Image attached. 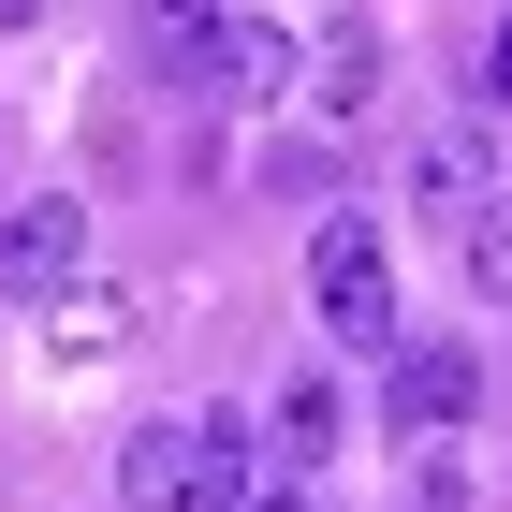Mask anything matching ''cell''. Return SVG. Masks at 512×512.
<instances>
[{
  "mask_svg": "<svg viewBox=\"0 0 512 512\" xmlns=\"http://www.w3.org/2000/svg\"><path fill=\"white\" fill-rule=\"evenodd\" d=\"M308 308H322L337 352H381V366H395V249H381V220L337 205V220L308 235Z\"/></svg>",
  "mask_w": 512,
  "mask_h": 512,
  "instance_id": "6da1fadb",
  "label": "cell"
},
{
  "mask_svg": "<svg viewBox=\"0 0 512 512\" xmlns=\"http://www.w3.org/2000/svg\"><path fill=\"white\" fill-rule=\"evenodd\" d=\"M381 410H395V425H410V439L439 454V439H454V425L483 410V352H469V337H395V366H381Z\"/></svg>",
  "mask_w": 512,
  "mask_h": 512,
  "instance_id": "7a4b0ae2",
  "label": "cell"
},
{
  "mask_svg": "<svg viewBox=\"0 0 512 512\" xmlns=\"http://www.w3.org/2000/svg\"><path fill=\"white\" fill-rule=\"evenodd\" d=\"M74 278H88V205L74 191H15L0 205V293H44L59 308Z\"/></svg>",
  "mask_w": 512,
  "mask_h": 512,
  "instance_id": "3957f363",
  "label": "cell"
},
{
  "mask_svg": "<svg viewBox=\"0 0 512 512\" xmlns=\"http://www.w3.org/2000/svg\"><path fill=\"white\" fill-rule=\"evenodd\" d=\"M293 88H308L322 118H381V88H395L381 15H322V30H308V59H293Z\"/></svg>",
  "mask_w": 512,
  "mask_h": 512,
  "instance_id": "277c9868",
  "label": "cell"
},
{
  "mask_svg": "<svg viewBox=\"0 0 512 512\" xmlns=\"http://www.w3.org/2000/svg\"><path fill=\"white\" fill-rule=\"evenodd\" d=\"M293 59H308V44L278 30V15H220V30H205V59H191V88L249 118V103H278V88H293Z\"/></svg>",
  "mask_w": 512,
  "mask_h": 512,
  "instance_id": "5b68a950",
  "label": "cell"
},
{
  "mask_svg": "<svg viewBox=\"0 0 512 512\" xmlns=\"http://www.w3.org/2000/svg\"><path fill=\"white\" fill-rule=\"evenodd\" d=\"M191 425V512H249V454H264V425H249L235 395L220 410H176Z\"/></svg>",
  "mask_w": 512,
  "mask_h": 512,
  "instance_id": "8992f818",
  "label": "cell"
},
{
  "mask_svg": "<svg viewBox=\"0 0 512 512\" xmlns=\"http://www.w3.org/2000/svg\"><path fill=\"white\" fill-rule=\"evenodd\" d=\"M118 512H191V425H132L118 439Z\"/></svg>",
  "mask_w": 512,
  "mask_h": 512,
  "instance_id": "52a82bcc",
  "label": "cell"
},
{
  "mask_svg": "<svg viewBox=\"0 0 512 512\" xmlns=\"http://www.w3.org/2000/svg\"><path fill=\"white\" fill-rule=\"evenodd\" d=\"M410 205L469 235V205H483V161H469V132H425V147H410Z\"/></svg>",
  "mask_w": 512,
  "mask_h": 512,
  "instance_id": "ba28073f",
  "label": "cell"
},
{
  "mask_svg": "<svg viewBox=\"0 0 512 512\" xmlns=\"http://www.w3.org/2000/svg\"><path fill=\"white\" fill-rule=\"evenodd\" d=\"M278 454H293V469H322V454H337V381H322V366H293V381H278Z\"/></svg>",
  "mask_w": 512,
  "mask_h": 512,
  "instance_id": "9c48e42d",
  "label": "cell"
},
{
  "mask_svg": "<svg viewBox=\"0 0 512 512\" xmlns=\"http://www.w3.org/2000/svg\"><path fill=\"white\" fill-rule=\"evenodd\" d=\"M118 337H132V293H118V278H74V293H59V352H74V366H103Z\"/></svg>",
  "mask_w": 512,
  "mask_h": 512,
  "instance_id": "30bf717a",
  "label": "cell"
},
{
  "mask_svg": "<svg viewBox=\"0 0 512 512\" xmlns=\"http://www.w3.org/2000/svg\"><path fill=\"white\" fill-rule=\"evenodd\" d=\"M454 264H469V293H483V308H512V191H483V205H469Z\"/></svg>",
  "mask_w": 512,
  "mask_h": 512,
  "instance_id": "8fae6325",
  "label": "cell"
},
{
  "mask_svg": "<svg viewBox=\"0 0 512 512\" xmlns=\"http://www.w3.org/2000/svg\"><path fill=\"white\" fill-rule=\"evenodd\" d=\"M220 15H235V0H147V44H161V74H191Z\"/></svg>",
  "mask_w": 512,
  "mask_h": 512,
  "instance_id": "7c38bea8",
  "label": "cell"
},
{
  "mask_svg": "<svg viewBox=\"0 0 512 512\" xmlns=\"http://www.w3.org/2000/svg\"><path fill=\"white\" fill-rule=\"evenodd\" d=\"M410 512H469V454H425L410 469Z\"/></svg>",
  "mask_w": 512,
  "mask_h": 512,
  "instance_id": "4fadbf2b",
  "label": "cell"
},
{
  "mask_svg": "<svg viewBox=\"0 0 512 512\" xmlns=\"http://www.w3.org/2000/svg\"><path fill=\"white\" fill-rule=\"evenodd\" d=\"M483 103H512V30H498V44H483Z\"/></svg>",
  "mask_w": 512,
  "mask_h": 512,
  "instance_id": "5bb4252c",
  "label": "cell"
},
{
  "mask_svg": "<svg viewBox=\"0 0 512 512\" xmlns=\"http://www.w3.org/2000/svg\"><path fill=\"white\" fill-rule=\"evenodd\" d=\"M30 15H44V0H0V30H30Z\"/></svg>",
  "mask_w": 512,
  "mask_h": 512,
  "instance_id": "9a60e30c",
  "label": "cell"
},
{
  "mask_svg": "<svg viewBox=\"0 0 512 512\" xmlns=\"http://www.w3.org/2000/svg\"><path fill=\"white\" fill-rule=\"evenodd\" d=\"M249 512H308V498H293V483H278V498H249Z\"/></svg>",
  "mask_w": 512,
  "mask_h": 512,
  "instance_id": "2e32d148",
  "label": "cell"
}]
</instances>
